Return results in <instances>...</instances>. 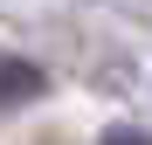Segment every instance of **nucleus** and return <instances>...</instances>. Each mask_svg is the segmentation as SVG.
Masks as SVG:
<instances>
[{"label": "nucleus", "mask_w": 152, "mask_h": 145, "mask_svg": "<svg viewBox=\"0 0 152 145\" xmlns=\"http://www.w3.org/2000/svg\"><path fill=\"white\" fill-rule=\"evenodd\" d=\"M48 90V76L35 62H21V55H0V111H14V104H35V97Z\"/></svg>", "instance_id": "obj_1"}, {"label": "nucleus", "mask_w": 152, "mask_h": 145, "mask_svg": "<svg viewBox=\"0 0 152 145\" xmlns=\"http://www.w3.org/2000/svg\"><path fill=\"white\" fill-rule=\"evenodd\" d=\"M104 145H152L145 131H132V125H118V131H104Z\"/></svg>", "instance_id": "obj_2"}]
</instances>
